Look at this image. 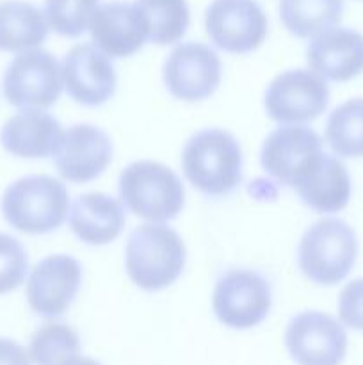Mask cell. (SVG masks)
Masks as SVG:
<instances>
[{
	"label": "cell",
	"instance_id": "6da1fadb",
	"mask_svg": "<svg viewBox=\"0 0 363 365\" xmlns=\"http://www.w3.org/2000/svg\"><path fill=\"white\" fill-rule=\"evenodd\" d=\"M185 180L206 198H224L244 178V153L238 139L221 127H206L185 141L180 155Z\"/></svg>",
	"mask_w": 363,
	"mask_h": 365
},
{
	"label": "cell",
	"instance_id": "7a4b0ae2",
	"mask_svg": "<svg viewBox=\"0 0 363 365\" xmlns=\"http://www.w3.org/2000/svg\"><path fill=\"white\" fill-rule=\"evenodd\" d=\"M123 255L128 280L144 292H160L184 274L187 246L169 225L142 223L130 232Z\"/></svg>",
	"mask_w": 363,
	"mask_h": 365
},
{
	"label": "cell",
	"instance_id": "3957f363",
	"mask_svg": "<svg viewBox=\"0 0 363 365\" xmlns=\"http://www.w3.org/2000/svg\"><path fill=\"white\" fill-rule=\"evenodd\" d=\"M117 192L125 210L144 223L167 225L185 207V185L174 170L152 159L134 160L121 170Z\"/></svg>",
	"mask_w": 363,
	"mask_h": 365
},
{
	"label": "cell",
	"instance_id": "277c9868",
	"mask_svg": "<svg viewBox=\"0 0 363 365\" xmlns=\"http://www.w3.org/2000/svg\"><path fill=\"white\" fill-rule=\"evenodd\" d=\"M70 191L60 178L28 175L11 182L0 200L4 220L25 235L59 230L70 212Z\"/></svg>",
	"mask_w": 363,
	"mask_h": 365
},
{
	"label": "cell",
	"instance_id": "5b68a950",
	"mask_svg": "<svg viewBox=\"0 0 363 365\" xmlns=\"http://www.w3.org/2000/svg\"><path fill=\"white\" fill-rule=\"evenodd\" d=\"M358 234L340 217H322L310 225L298 245V267L319 287L342 284L356 266Z\"/></svg>",
	"mask_w": 363,
	"mask_h": 365
},
{
	"label": "cell",
	"instance_id": "8992f818",
	"mask_svg": "<svg viewBox=\"0 0 363 365\" xmlns=\"http://www.w3.org/2000/svg\"><path fill=\"white\" fill-rule=\"evenodd\" d=\"M269 278L251 267H230L216 280L212 312L228 330L246 331L260 327L273 310Z\"/></svg>",
	"mask_w": 363,
	"mask_h": 365
},
{
	"label": "cell",
	"instance_id": "52a82bcc",
	"mask_svg": "<svg viewBox=\"0 0 363 365\" xmlns=\"http://www.w3.org/2000/svg\"><path fill=\"white\" fill-rule=\"evenodd\" d=\"M330 84L310 68L278 73L263 93V110L278 125H308L326 113Z\"/></svg>",
	"mask_w": 363,
	"mask_h": 365
},
{
	"label": "cell",
	"instance_id": "ba28073f",
	"mask_svg": "<svg viewBox=\"0 0 363 365\" xmlns=\"http://www.w3.org/2000/svg\"><path fill=\"white\" fill-rule=\"evenodd\" d=\"M4 98L20 110H48L64 91L60 63L48 50L18 53L2 78Z\"/></svg>",
	"mask_w": 363,
	"mask_h": 365
},
{
	"label": "cell",
	"instance_id": "9c48e42d",
	"mask_svg": "<svg viewBox=\"0 0 363 365\" xmlns=\"http://www.w3.org/2000/svg\"><path fill=\"white\" fill-rule=\"evenodd\" d=\"M221 81V57L212 46L201 41L178 43L164 61V88L178 102H205L216 95Z\"/></svg>",
	"mask_w": 363,
	"mask_h": 365
},
{
	"label": "cell",
	"instance_id": "30bf717a",
	"mask_svg": "<svg viewBox=\"0 0 363 365\" xmlns=\"http://www.w3.org/2000/svg\"><path fill=\"white\" fill-rule=\"evenodd\" d=\"M283 342L295 365H342L347 356V330L338 317L322 310L292 316Z\"/></svg>",
	"mask_w": 363,
	"mask_h": 365
},
{
	"label": "cell",
	"instance_id": "8fae6325",
	"mask_svg": "<svg viewBox=\"0 0 363 365\" xmlns=\"http://www.w3.org/2000/svg\"><path fill=\"white\" fill-rule=\"evenodd\" d=\"M84 282L82 264L68 253H52L34 264L25 282V299L36 316L57 319L70 310Z\"/></svg>",
	"mask_w": 363,
	"mask_h": 365
},
{
	"label": "cell",
	"instance_id": "7c38bea8",
	"mask_svg": "<svg viewBox=\"0 0 363 365\" xmlns=\"http://www.w3.org/2000/svg\"><path fill=\"white\" fill-rule=\"evenodd\" d=\"M205 29L214 46L246 56L263 45L269 21L255 0H214L205 11Z\"/></svg>",
	"mask_w": 363,
	"mask_h": 365
},
{
	"label": "cell",
	"instance_id": "4fadbf2b",
	"mask_svg": "<svg viewBox=\"0 0 363 365\" xmlns=\"http://www.w3.org/2000/svg\"><path fill=\"white\" fill-rule=\"evenodd\" d=\"M324 152V141L308 125H278L260 148V166L276 184L294 187L302 171Z\"/></svg>",
	"mask_w": 363,
	"mask_h": 365
},
{
	"label": "cell",
	"instance_id": "5bb4252c",
	"mask_svg": "<svg viewBox=\"0 0 363 365\" xmlns=\"http://www.w3.org/2000/svg\"><path fill=\"white\" fill-rule=\"evenodd\" d=\"M66 95L82 107H102L116 95L117 73L112 59L91 43L71 46L60 63Z\"/></svg>",
	"mask_w": 363,
	"mask_h": 365
},
{
	"label": "cell",
	"instance_id": "9a60e30c",
	"mask_svg": "<svg viewBox=\"0 0 363 365\" xmlns=\"http://www.w3.org/2000/svg\"><path fill=\"white\" fill-rule=\"evenodd\" d=\"M112 155V139L102 127L75 123L64 132L63 145L53 157V164L63 182L89 184L105 173Z\"/></svg>",
	"mask_w": 363,
	"mask_h": 365
},
{
	"label": "cell",
	"instance_id": "2e32d148",
	"mask_svg": "<svg viewBox=\"0 0 363 365\" xmlns=\"http://www.w3.org/2000/svg\"><path fill=\"white\" fill-rule=\"evenodd\" d=\"M91 45L109 59L132 57L148 41L144 18L134 2L100 4L89 24Z\"/></svg>",
	"mask_w": 363,
	"mask_h": 365
},
{
	"label": "cell",
	"instance_id": "e0dca14e",
	"mask_svg": "<svg viewBox=\"0 0 363 365\" xmlns=\"http://www.w3.org/2000/svg\"><path fill=\"white\" fill-rule=\"evenodd\" d=\"M308 68L326 82L345 84L363 73V34L349 27H333L310 39Z\"/></svg>",
	"mask_w": 363,
	"mask_h": 365
},
{
	"label": "cell",
	"instance_id": "ac0fdd59",
	"mask_svg": "<svg viewBox=\"0 0 363 365\" xmlns=\"http://www.w3.org/2000/svg\"><path fill=\"white\" fill-rule=\"evenodd\" d=\"M305 207L317 214L342 212L351 202L352 182L347 166L333 153L322 152L292 187Z\"/></svg>",
	"mask_w": 363,
	"mask_h": 365
},
{
	"label": "cell",
	"instance_id": "d6986e66",
	"mask_svg": "<svg viewBox=\"0 0 363 365\" xmlns=\"http://www.w3.org/2000/svg\"><path fill=\"white\" fill-rule=\"evenodd\" d=\"M64 132L60 121L46 110H18L0 128V145L18 159H48L59 152Z\"/></svg>",
	"mask_w": 363,
	"mask_h": 365
},
{
	"label": "cell",
	"instance_id": "ffe728a7",
	"mask_svg": "<svg viewBox=\"0 0 363 365\" xmlns=\"http://www.w3.org/2000/svg\"><path fill=\"white\" fill-rule=\"evenodd\" d=\"M127 223V210L120 198L102 191L78 195L70 205L68 225L82 245L100 248L116 241Z\"/></svg>",
	"mask_w": 363,
	"mask_h": 365
},
{
	"label": "cell",
	"instance_id": "44dd1931",
	"mask_svg": "<svg viewBox=\"0 0 363 365\" xmlns=\"http://www.w3.org/2000/svg\"><path fill=\"white\" fill-rule=\"evenodd\" d=\"M45 13L31 2H0V52L23 53L39 48L48 36Z\"/></svg>",
	"mask_w": 363,
	"mask_h": 365
},
{
	"label": "cell",
	"instance_id": "7402d4cb",
	"mask_svg": "<svg viewBox=\"0 0 363 365\" xmlns=\"http://www.w3.org/2000/svg\"><path fill=\"white\" fill-rule=\"evenodd\" d=\"M344 14V0H280V18L292 36L313 39L337 27Z\"/></svg>",
	"mask_w": 363,
	"mask_h": 365
},
{
	"label": "cell",
	"instance_id": "603a6c76",
	"mask_svg": "<svg viewBox=\"0 0 363 365\" xmlns=\"http://www.w3.org/2000/svg\"><path fill=\"white\" fill-rule=\"evenodd\" d=\"M324 138L338 159H363V96L345 100L331 110Z\"/></svg>",
	"mask_w": 363,
	"mask_h": 365
},
{
	"label": "cell",
	"instance_id": "cb8c5ba5",
	"mask_svg": "<svg viewBox=\"0 0 363 365\" xmlns=\"http://www.w3.org/2000/svg\"><path fill=\"white\" fill-rule=\"evenodd\" d=\"M144 18L148 41L167 46L180 41L191 24L187 0H135Z\"/></svg>",
	"mask_w": 363,
	"mask_h": 365
},
{
	"label": "cell",
	"instance_id": "d4e9b609",
	"mask_svg": "<svg viewBox=\"0 0 363 365\" xmlns=\"http://www.w3.org/2000/svg\"><path fill=\"white\" fill-rule=\"evenodd\" d=\"M80 337L68 323L48 321L32 334L28 356L34 365H70L80 356Z\"/></svg>",
	"mask_w": 363,
	"mask_h": 365
},
{
	"label": "cell",
	"instance_id": "484cf974",
	"mask_svg": "<svg viewBox=\"0 0 363 365\" xmlns=\"http://www.w3.org/2000/svg\"><path fill=\"white\" fill-rule=\"evenodd\" d=\"M100 0H45L48 27L63 38H78L89 29Z\"/></svg>",
	"mask_w": 363,
	"mask_h": 365
},
{
	"label": "cell",
	"instance_id": "4316f807",
	"mask_svg": "<svg viewBox=\"0 0 363 365\" xmlns=\"http://www.w3.org/2000/svg\"><path fill=\"white\" fill-rule=\"evenodd\" d=\"M28 255L16 237L0 232V296L11 294L28 277Z\"/></svg>",
	"mask_w": 363,
	"mask_h": 365
},
{
	"label": "cell",
	"instance_id": "83f0119b",
	"mask_svg": "<svg viewBox=\"0 0 363 365\" xmlns=\"http://www.w3.org/2000/svg\"><path fill=\"white\" fill-rule=\"evenodd\" d=\"M338 321L345 330L363 331V278H354L338 294Z\"/></svg>",
	"mask_w": 363,
	"mask_h": 365
},
{
	"label": "cell",
	"instance_id": "f1b7e54d",
	"mask_svg": "<svg viewBox=\"0 0 363 365\" xmlns=\"http://www.w3.org/2000/svg\"><path fill=\"white\" fill-rule=\"evenodd\" d=\"M0 365H32V362L20 342L0 337Z\"/></svg>",
	"mask_w": 363,
	"mask_h": 365
},
{
	"label": "cell",
	"instance_id": "f546056e",
	"mask_svg": "<svg viewBox=\"0 0 363 365\" xmlns=\"http://www.w3.org/2000/svg\"><path fill=\"white\" fill-rule=\"evenodd\" d=\"M70 365H102L98 360L95 359H88V356H78L77 360H73Z\"/></svg>",
	"mask_w": 363,
	"mask_h": 365
}]
</instances>
